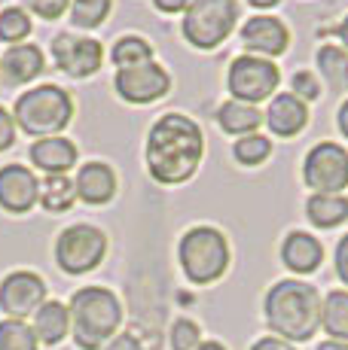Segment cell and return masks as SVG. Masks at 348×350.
Here are the masks:
<instances>
[{
	"label": "cell",
	"mask_w": 348,
	"mask_h": 350,
	"mask_svg": "<svg viewBox=\"0 0 348 350\" xmlns=\"http://www.w3.org/2000/svg\"><path fill=\"white\" fill-rule=\"evenodd\" d=\"M205 152L202 128L190 116L165 113L147 137V171L156 183L177 186L196 174Z\"/></svg>",
	"instance_id": "1"
},
{
	"label": "cell",
	"mask_w": 348,
	"mask_h": 350,
	"mask_svg": "<svg viewBox=\"0 0 348 350\" xmlns=\"http://www.w3.org/2000/svg\"><path fill=\"white\" fill-rule=\"evenodd\" d=\"M266 326L278 338L290 341H312L321 329V295L306 280H278L269 286L263 299Z\"/></svg>",
	"instance_id": "2"
},
{
	"label": "cell",
	"mask_w": 348,
	"mask_h": 350,
	"mask_svg": "<svg viewBox=\"0 0 348 350\" xmlns=\"http://www.w3.org/2000/svg\"><path fill=\"white\" fill-rule=\"evenodd\" d=\"M71 332L79 350H101L123 323V305L104 286H83L73 293L71 305Z\"/></svg>",
	"instance_id": "3"
},
{
	"label": "cell",
	"mask_w": 348,
	"mask_h": 350,
	"mask_svg": "<svg viewBox=\"0 0 348 350\" xmlns=\"http://www.w3.org/2000/svg\"><path fill=\"white\" fill-rule=\"evenodd\" d=\"M177 259L186 280L196 286H205L226 274V268H229V244H226L223 232H217V228L196 226L180 238Z\"/></svg>",
	"instance_id": "4"
},
{
	"label": "cell",
	"mask_w": 348,
	"mask_h": 350,
	"mask_svg": "<svg viewBox=\"0 0 348 350\" xmlns=\"http://www.w3.org/2000/svg\"><path fill=\"white\" fill-rule=\"evenodd\" d=\"M73 116V100L58 85H37V89L18 95L12 107V119L22 131L37 137H55Z\"/></svg>",
	"instance_id": "5"
},
{
	"label": "cell",
	"mask_w": 348,
	"mask_h": 350,
	"mask_svg": "<svg viewBox=\"0 0 348 350\" xmlns=\"http://www.w3.org/2000/svg\"><path fill=\"white\" fill-rule=\"evenodd\" d=\"M238 22L236 0H192L184 12V37L196 49H217Z\"/></svg>",
	"instance_id": "6"
},
{
	"label": "cell",
	"mask_w": 348,
	"mask_h": 350,
	"mask_svg": "<svg viewBox=\"0 0 348 350\" xmlns=\"http://www.w3.org/2000/svg\"><path fill=\"white\" fill-rule=\"evenodd\" d=\"M107 253V234L95 226H71L55 241V262L68 274H86L101 265Z\"/></svg>",
	"instance_id": "7"
},
{
	"label": "cell",
	"mask_w": 348,
	"mask_h": 350,
	"mask_svg": "<svg viewBox=\"0 0 348 350\" xmlns=\"http://www.w3.org/2000/svg\"><path fill=\"white\" fill-rule=\"evenodd\" d=\"M229 92L236 100H245V104H260V100L272 98L281 83V73L272 62L260 55H242L236 58L229 67Z\"/></svg>",
	"instance_id": "8"
},
{
	"label": "cell",
	"mask_w": 348,
	"mask_h": 350,
	"mask_svg": "<svg viewBox=\"0 0 348 350\" xmlns=\"http://www.w3.org/2000/svg\"><path fill=\"white\" fill-rule=\"evenodd\" d=\"M303 180L314 192L343 195V189L348 186V152L339 144H330V140L318 144L306 156Z\"/></svg>",
	"instance_id": "9"
},
{
	"label": "cell",
	"mask_w": 348,
	"mask_h": 350,
	"mask_svg": "<svg viewBox=\"0 0 348 350\" xmlns=\"http://www.w3.org/2000/svg\"><path fill=\"white\" fill-rule=\"evenodd\" d=\"M46 301V284L34 271H12L0 284V311L10 320H25L37 314Z\"/></svg>",
	"instance_id": "10"
},
{
	"label": "cell",
	"mask_w": 348,
	"mask_h": 350,
	"mask_svg": "<svg viewBox=\"0 0 348 350\" xmlns=\"http://www.w3.org/2000/svg\"><path fill=\"white\" fill-rule=\"evenodd\" d=\"M113 85H116L119 98L129 100V104H150V100L169 95L171 77L156 62H147V64L129 67V70H116Z\"/></svg>",
	"instance_id": "11"
},
{
	"label": "cell",
	"mask_w": 348,
	"mask_h": 350,
	"mask_svg": "<svg viewBox=\"0 0 348 350\" xmlns=\"http://www.w3.org/2000/svg\"><path fill=\"white\" fill-rule=\"evenodd\" d=\"M52 58L71 77H92L104 62V49L98 40L62 33V37L52 40Z\"/></svg>",
	"instance_id": "12"
},
{
	"label": "cell",
	"mask_w": 348,
	"mask_h": 350,
	"mask_svg": "<svg viewBox=\"0 0 348 350\" xmlns=\"http://www.w3.org/2000/svg\"><path fill=\"white\" fill-rule=\"evenodd\" d=\"M40 201V180L25 165L0 167V207L10 213H28Z\"/></svg>",
	"instance_id": "13"
},
{
	"label": "cell",
	"mask_w": 348,
	"mask_h": 350,
	"mask_svg": "<svg viewBox=\"0 0 348 350\" xmlns=\"http://www.w3.org/2000/svg\"><path fill=\"white\" fill-rule=\"evenodd\" d=\"M242 43L247 52H257L260 58H272V55L287 52L290 31L275 16H253V18H247L242 28Z\"/></svg>",
	"instance_id": "14"
},
{
	"label": "cell",
	"mask_w": 348,
	"mask_h": 350,
	"mask_svg": "<svg viewBox=\"0 0 348 350\" xmlns=\"http://www.w3.org/2000/svg\"><path fill=\"white\" fill-rule=\"evenodd\" d=\"M43 73V52L34 43H16L3 52L0 58V83L10 85H25Z\"/></svg>",
	"instance_id": "15"
},
{
	"label": "cell",
	"mask_w": 348,
	"mask_h": 350,
	"mask_svg": "<svg viewBox=\"0 0 348 350\" xmlns=\"http://www.w3.org/2000/svg\"><path fill=\"white\" fill-rule=\"evenodd\" d=\"M266 125L278 137H297L309 125V107L293 92H281V95L272 98L269 110H266Z\"/></svg>",
	"instance_id": "16"
},
{
	"label": "cell",
	"mask_w": 348,
	"mask_h": 350,
	"mask_svg": "<svg viewBox=\"0 0 348 350\" xmlns=\"http://www.w3.org/2000/svg\"><path fill=\"white\" fill-rule=\"evenodd\" d=\"M281 262L293 274H314L324 262V247L309 232H290L281 244Z\"/></svg>",
	"instance_id": "17"
},
{
	"label": "cell",
	"mask_w": 348,
	"mask_h": 350,
	"mask_svg": "<svg viewBox=\"0 0 348 350\" xmlns=\"http://www.w3.org/2000/svg\"><path fill=\"white\" fill-rule=\"evenodd\" d=\"M73 186H77V198H83L86 204H107L116 195V174L104 161H89L77 171Z\"/></svg>",
	"instance_id": "18"
},
{
	"label": "cell",
	"mask_w": 348,
	"mask_h": 350,
	"mask_svg": "<svg viewBox=\"0 0 348 350\" xmlns=\"http://www.w3.org/2000/svg\"><path fill=\"white\" fill-rule=\"evenodd\" d=\"M31 161H34V167L46 174H68L73 165H77V146L71 144L68 137H40L31 144L28 150Z\"/></svg>",
	"instance_id": "19"
},
{
	"label": "cell",
	"mask_w": 348,
	"mask_h": 350,
	"mask_svg": "<svg viewBox=\"0 0 348 350\" xmlns=\"http://www.w3.org/2000/svg\"><path fill=\"white\" fill-rule=\"evenodd\" d=\"M34 332L43 345H62L71 332V311L62 301H43V308L34 314Z\"/></svg>",
	"instance_id": "20"
},
{
	"label": "cell",
	"mask_w": 348,
	"mask_h": 350,
	"mask_svg": "<svg viewBox=\"0 0 348 350\" xmlns=\"http://www.w3.org/2000/svg\"><path fill=\"white\" fill-rule=\"evenodd\" d=\"M217 122L226 134H236V137H247V134H257V128L263 125V113L253 104H245V100H226L217 110Z\"/></svg>",
	"instance_id": "21"
},
{
	"label": "cell",
	"mask_w": 348,
	"mask_h": 350,
	"mask_svg": "<svg viewBox=\"0 0 348 350\" xmlns=\"http://www.w3.org/2000/svg\"><path fill=\"white\" fill-rule=\"evenodd\" d=\"M306 217L318 228H336L348 219V198L345 195L314 192L312 198L306 201Z\"/></svg>",
	"instance_id": "22"
},
{
	"label": "cell",
	"mask_w": 348,
	"mask_h": 350,
	"mask_svg": "<svg viewBox=\"0 0 348 350\" xmlns=\"http://www.w3.org/2000/svg\"><path fill=\"white\" fill-rule=\"evenodd\" d=\"M321 329L333 341H348V289H333L321 299Z\"/></svg>",
	"instance_id": "23"
},
{
	"label": "cell",
	"mask_w": 348,
	"mask_h": 350,
	"mask_svg": "<svg viewBox=\"0 0 348 350\" xmlns=\"http://www.w3.org/2000/svg\"><path fill=\"white\" fill-rule=\"evenodd\" d=\"M318 67H321V77H324L327 85H330V92H336V95L348 92V52L343 46H333V43L321 46Z\"/></svg>",
	"instance_id": "24"
},
{
	"label": "cell",
	"mask_w": 348,
	"mask_h": 350,
	"mask_svg": "<svg viewBox=\"0 0 348 350\" xmlns=\"http://www.w3.org/2000/svg\"><path fill=\"white\" fill-rule=\"evenodd\" d=\"M73 201H77V186H73L64 174H49V177L40 183V204L49 213L71 211Z\"/></svg>",
	"instance_id": "25"
},
{
	"label": "cell",
	"mask_w": 348,
	"mask_h": 350,
	"mask_svg": "<svg viewBox=\"0 0 348 350\" xmlns=\"http://www.w3.org/2000/svg\"><path fill=\"white\" fill-rule=\"evenodd\" d=\"M110 62L116 64L119 70L147 64V62H153V46L147 43L144 37H119L110 49Z\"/></svg>",
	"instance_id": "26"
},
{
	"label": "cell",
	"mask_w": 348,
	"mask_h": 350,
	"mask_svg": "<svg viewBox=\"0 0 348 350\" xmlns=\"http://www.w3.org/2000/svg\"><path fill=\"white\" fill-rule=\"evenodd\" d=\"M37 332L25 320L0 323V350H37Z\"/></svg>",
	"instance_id": "27"
},
{
	"label": "cell",
	"mask_w": 348,
	"mask_h": 350,
	"mask_svg": "<svg viewBox=\"0 0 348 350\" xmlns=\"http://www.w3.org/2000/svg\"><path fill=\"white\" fill-rule=\"evenodd\" d=\"M110 6H113V0H71V22L77 28L92 31L107 18Z\"/></svg>",
	"instance_id": "28"
},
{
	"label": "cell",
	"mask_w": 348,
	"mask_h": 350,
	"mask_svg": "<svg viewBox=\"0 0 348 350\" xmlns=\"http://www.w3.org/2000/svg\"><path fill=\"white\" fill-rule=\"evenodd\" d=\"M28 33H31V18L22 6H6V10L0 12V40H3V43L16 46V43H22Z\"/></svg>",
	"instance_id": "29"
},
{
	"label": "cell",
	"mask_w": 348,
	"mask_h": 350,
	"mask_svg": "<svg viewBox=\"0 0 348 350\" xmlns=\"http://www.w3.org/2000/svg\"><path fill=\"white\" fill-rule=\"evenodd\" d=\"M272 152V140L263 137V134H247V137H238L236 146H232V156H236L242 165H260L266 161Z\"/></svg>",
	"instance_id": "30"
},
{
	"label": "cell",
	"mask_w": 348,
	"mask_h": 350,
	"mask_svg": "<svg viewBox=\"0 0 348 350\" xmlns=\"http://www.w3.org/2000/svg\"><path fill=\"white\" fill-rule=\"evenodd\" d=\"M202 345V329L199 323H192L190 317L174 320L171 326V350H196Z\"/></svg>",
	"instance_id": "31"
},
{
	"label": "cell",
	"mask_w": 348,
	"mask_h": 350,
	"mask_svg": "<svg viewBox=\"0 0 348 350\" xmlns=\"http://www.w3.org/2000/svg\"><path fill=\"white\" fill-rule=\"evenodd\" d=\"M25 6H28V10L34 12L37 18L55 22V18L64 16V10L71 6V0H25Z\"/></svg>",
	"instance_id": "32"
},
{
	"label": "cell",
	"mask_w": 348,
	"mask_h": 350,
	"mask_svg": "<svg viewBox=\"0 0 348 350\" xmlns=\"http://www.w3.org/2000/svg\"><path fill=\"white\" fill-rule=\"evenodd\" d=\"M293 95H297L299 100H314L321 95V89H318V79L312 77L309 70H299L297 77H293Z\"/></svg>",
	"instance_id": "33"
},
{
	"label": "cell",
	"mask_w": 348,
	"mask_h": 350,
	"mask_svg": "<svg viewBox=\"0 0 348 350\" xmlns=\"http://www.w3.org/2000/svg\"><path fill=\"white\" fill-rule=\"evenodd\" d=\"M12 144H16V119L10 116V110L0 107V152L10 150Z\"/></svg>",
	"instance_id": "34"
},
{
	"label": "cell",
	"mask_w": 348,
	"mask_h": 350,
	"mask_svg": "<svg viewBox=\"0 0 348 350\" xmlns=\"http://www.w3.org/2000/svg\"><path fill=\"white\" fill-rule=\"evenodd\" d=\"M333 268H336V278L348 286V234H343L336 244V253H333Z\"/></svg>",
	"instance_id": "35"
},
{
	"label": "cell",
	"mask_w": 348,
	"mask_h": 350,
	"mask_svg": "<svg viewBox=\"0 0 348 350\" xmlns=\"http://www.w3.org/2000/svg\"><path fill=\"white\" fill-rule=\"evenodd\" d=\"M251 350H297V345H290V341L278 338V335H263V338L253 341Z\"/></svg>",
	"instance_id": "36"
},
{
	"label": "cell",
	"mask_w": 348,
	"mask_h": 350,
	"mask_svg": "<svg viewBox=\"0 0 348 350\" xmlns=\"http://www.w3.org/2000/svg\"><path fill=\"white\" fill-rule=\"evenodd\" d=\"M104 350H140V347H138V341L132 338V335H116V338L107 341Z\"/></svg>",
	"instance_id": "37"
},
{
	"label": "cell",
	"mask_w": 348,
	"mask_h": 350,
	"mask_svg": "<svg viewBox=\"0 0 348 350\" xmlns=\"http://www.w3.org/2000/svg\"><path fill=\"white\" fill-rule=\"evenodd\" d=\"M153 3H156L159 12H186V6L192 0H153Z\"/></svg>",
	"instance_id": "38"
},
{
	"label": "cell",
	"mask_w": 348,
	"mask_h": 350,
	"mask_svg": "<svg viewBox=\"0 0 348 350\" xmlns=\"http://www.w3.org/2000/svg\"><path fill=\"white\" fill-rule=\"evenodd\" d=\"M336 122H339V131H343V137L348 140V98H345V104L339 107V116H336Z\"/></svg>",
	"instance_id": "39"
},
{
	"label": "cell",
	"mask_w": 348,
	"mask_h": 350,
	"mask_svg": "<svg viewBox=\"0 0 348 350\" xmlns=\"http://www.w3.org/2000/svg\"><path fill=\"white\" fill-rule=\"evenodd\" d=\"M314 350H348V341H333V338H327V341H321Z\"/></svg>",
	"instance_id": "40"
},
{
	"label": "cell",
	"mask_w": 348,
	"mask_h": 350,
	"mask_svg": "<svg viewBox=\"0 0 348 350\" xmlns=\"http://www.w3.org/2000/svg\"><path fill=\"white\" fill-rule=\"evenodd\" d=\"M336 33H339V40H343V49L348 52V16L343 18V25H339V31H336Z\"/></svg>",
	"instance_id": "41"
},
{
	"label": "cell",
	"mask_w": 348,
	"mask_h": 350,
	"mask_svg": "<svg viewBox=\"0 0 348 350\" xmlns=\"http://www.w3.org/2000/svg\"><path fill=\"white\" fill-rule=\"evenodd\" d=\"M251 6H257V10H269V6H275L278 0H247Z\"/></svg>",
	"instance_id": "42"
},
{
	"label": "cell",
	"mask_w": 348,
	"mask_h": 350,
	"mask_svg": "<svg viewBox=\"0 0 348 350\" xmlns=\"http://www.w3.org/2000/svg\"><path fill=\"white\" fill-rule=\"evenodd\" d=\"M196 350H226V347L220 345V341H202V345H199Z\"/></svg>",
	"instance_id": "43"
}]
</instances>
